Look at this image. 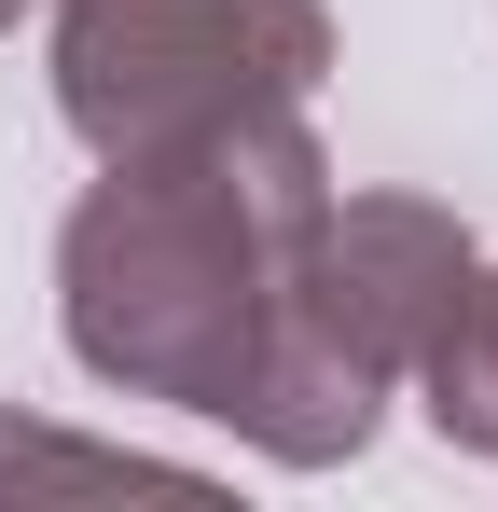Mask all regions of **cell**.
I'll use <instances>...</instances> for the list:
<instances>
[{
    "label": "cell",
    "mask_w": 498,
    "mask_h": 512,
    "mask_svg": "<svg viewBox=\"0 0 498 512\" xmlns=\"http://www.w3.org/2000/svg\"><path fill=\"white\" fill-rule=\"evenodd\" d=\"M332 208V153L305 111H249L208 139H166L97 167V194L56 236V333L97 388L166 402V416H236L263 374V333L291 305V250Z\"/></svg>",
    "instance_id": "6da1fadb"
},
{
    "label": "cell",
    "mask_w": 498,
    "mask_h": 512,
    "mask_svg": "<svg viewBox=\"0 0 498 512\" xmlns=\"http://www.w3.org/2000/svg\"><path fill=\"white\" fill-rule=\"evenodd\" d=\"M471 263H485L471 222L429 208V194H332L319 222H305V250H291V305L263 333V374L236 388L222 429H236L249 457H277V471L360 457L374 416L415 388L429 333L457 319Z\"/></svg>",
    "instance_id": "7a4b0ae2"
},
{
    "label": "cell",
    "mask_w": 498,
    "mask_h": 512,
    "mask_svg": "<svg viewBox=\"0 0 498 512\" xmlns=\"http://www.w3.org/2000/svg\"><path fill=\"white\" fill-rule=\"evenodd\" d=\"M42 14H56V111L97 167L249 111H305L332 70L319 0H42Z\"/></svg>",
    "instance_id": "3957f363"
},
{
    "label": "cell",
    "mask_w": 498,
    "mask_h": 512,
    "mask_svg": "<svg viewBox=\"0 0 498 512\" xmlns=\"http://www.w3.org/2000/svg\"><path fill=\"white\" fill-rule=\"evenodd\" d=\"M415 402H429V429H443L457 457H485V471H498V263H471L457 319L429 333V360H415Z\"/></svg>",
    "instance_id": "277c9868"
},
{
    "label": "cell",
    "mask_w": 498,
    "mask_h": 512,
    "mask_svg": "<svg viewBox=\"0 0 498 512\" xmlns=\"http://www.w3.org/2000/svg\"><path fill=\"white\" fill-rule=\"evenodd\" d=\"M111 485H194V471L139 457V443H83V429L0 416V499H111Z\"/></svg>",
    "instance_id": "5b68a950"
},
{
    "label": "cell",
    "mask_w": 498,
    "mask_h": 512,
    "mask_svg": "<svg viewBox=\"0 0 498 512\" xmlns=\"http://www.w3.org/2000/svg\"><path fill=\"white\" fill-rule=\"evenodd\" d=\"M14 14H42V0H0V28H14Z\"/></svg>",
    "instance_id": "8992f818"
}]
</instances>
